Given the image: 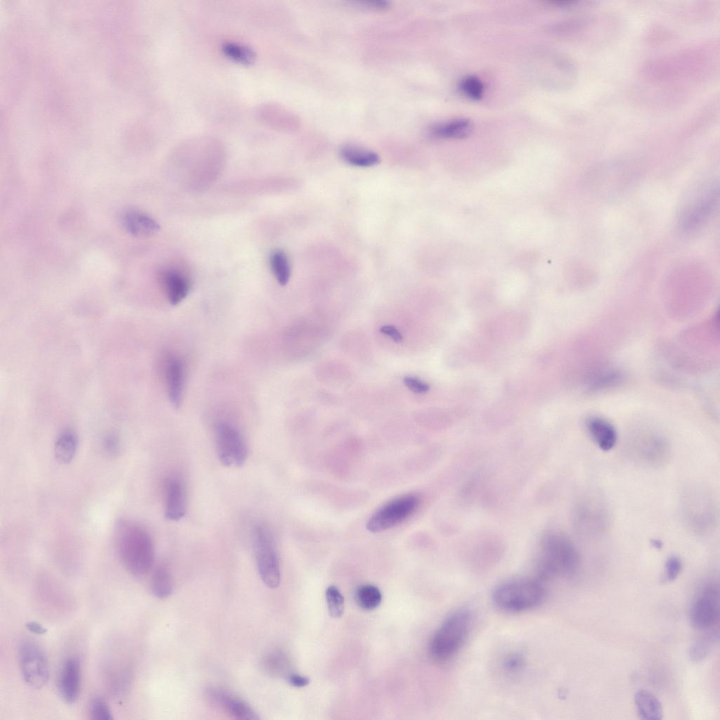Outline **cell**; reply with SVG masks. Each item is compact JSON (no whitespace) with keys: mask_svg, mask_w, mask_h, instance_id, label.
<instances>
[{"mask_svg":"<svg viewBox=\"0 0 720 720\" xmlns=\"http://www.w3.org/2000/svg\"><path fill=\"white\" fill-rule=\"evenodd\" d=\"M167 393L171 404L178 408L182 401L184 371L181 361L177 357L171 358L166 368Z\"/></svg>","mask_w":720,"mask_h":720,"instance_id":"obj_16","label":"cell"},{"mask_svg":"<svg viewBox=\"0 0 720 720\" xmlns=\"http://www.w3.org/2000/svg\"><path fill=\"white\" fill-rule=\"evenodd\" d=\"M634 702L639 717L644 720H660L663 717V709L658 698L650 691L639 690L635 694Z\"/></svg>","mask_w":720,"mask_h":720,"instance_id":"obj_18","label":"cell"},{"mask_svg":"<svg viewBox=\"0 0 720 720\" xmlns=\"http://www.w3.org/2000/svg\"><path fill=\"white\" fill-rule=\"evenodd\" d=\"M356 600L359 605L364 610H371L381 603L382 594L378 587L371 584L360 586L356 591Z\"/></svg>","mask_w":720,"mask_h":720,"instance_id":"obj_25","label":"cell"},{"mask_svg":"<svg viewBox=\"0 0 720 720\" xmlns=\"http://www.w3.org/2000/svg\"><path fill=\"white\" fill-rule=\"evenodd\" d=\"M404 382L410 390L415 393L423 394L429 390L427 383L415 377L406 376L404 378Z\"/></svg>","mask_w":720,"mask_h":720,"instance_id":"obj_32","label":"cell"},{"mask_svg":"<svg viewBox=\"0 0 720 720\" xmlns=\"http://www.w3.org/2000/svg\"><path fill=\"white\" fill-rule=\"evenodd\" d=\"M121 223L129 233L137 237L150 236L160 229V225L153 218L136 210L124 212Z\"/></svg>","mask_w":720,"mask_h":720,"instance_id":"obj_14","label":"cell"},{"mask_svg":"<svg viewBox=\"0 0 720 720\" xmlns=\"http://www.w3.org/2000/svg\"><path fill=\"white\" fill-rule=\"evenodd\" d=\"M217 456L221 463L227 467H239L247 458V447L238 430L233 426L221 423L214 430Z\"/></svg>","mask_w":720,"mask_h":720,"instance_id":"obj_8","label":"cell"},{"mask_svg":"<svg viewBox=\"0 0 720 720\" xmlns=\"http://www.w3.org/2000/svg\"><path fill=\"white\" fill-rule=\"evenodd\" d=\"M682 569V562L676 556L669 557L664 565V579L667 581H674Z\"/></svg>","mask_w":720,"mask_h":720,"instance_id":"obj_31","label":"cell"},{"mask_svg":"<svg viewBox=\"0 0 720 720\" xmlns=\"http://www.w3.org/2000/svg\"><path fill=\"white\" fill-rule=\"evenodd\" d=\"M472 129V123L467 119H456L435 126L432 129L434 136L443 139H462L468 136Z\"/></svg>","mask_w":720,"mask_h":720,"instance_id":"obj_21","label":"cell"},{"mask_svg":"<svg viewBox=\"0 0 720 720\" xmlns=\"http://www.w3.org/2000/svg\"><path fill=\"white\" fill-rule=\"evenodd\" d=\"M586 429L599 449L608 451L613 449L617 442V430L607 420L593 416L586 421Z\"/></svg>","mask_w":720,"mask_h":720,"instance_id":"obj_13","label":"cell"},{"mask_svg":"<svg viewBox=\"0 0 720 720\" xmlns=\"http://www.w3.org/2000/svg\"><path fill=\"white\" fill-rule=\"evenodd\" d=\"M719 616V590L714 586L705 587L694 600L689 617L693 628L704 630L712 626Z\"/></svg>","mask_w":720,"mask_h":720,"instance_id":"obj_10","label":"cell"},{"mask_svg":"<svg viewBox=\"0 0 720 720\" xmlns=\"http://www.w3.org/2000/svg\"><path fill=\"white\" fill-rule=\"evenodd\" d=\"M26 628L32 633L41 635L46 632L45 629L41 624L37 622L31 621L26 624Z\"/></svg>","mask_w":720,"mask_h":720,"instance_id":"obj_36","label":"cell"},{"mask_svg":"<svg viewBox=\"0 0 720 720\" xmlns=\"http://www.w3.org/2000/svg\"><path fill=\"white\" fill-rule=\"evenodd\" d=\"M173 589V582L169 570L163 565L158 567L154 571L151 581L150 589L153 594L160 599L170 596Z\"/></svg>","mask_w":720,"mask_h":720,"instance_id":"obj_23","label":"cell"},{"mask_svg":"<svg viewBox=\"0 0 720 720\" xmlns=\"http://www.w3.org/2000/svg\"><path fill=\"white\" fill-rule=\"evenodd\" d=\"M115 545L125 568L134 576L143 577L151 570L155 559L152 539L140 525L119 520L114 531Z\"/></svg>","mask_w":720,"mask_h":720,"instance_id":"obj_1","label":"cell"},{"mask_svg":"<svg viewBox=\"0 0 720 720\" xmlns=\"http://www.w3.org/2000/svg\"><path fill=\"white\" fill-rule=\"evenodd\" d=\"M326 599L329 614L331 617L338 618L344 612V597L335 586H330L326 591Z\"/></svg>","mask_w":720,"mask_h":720,"instance_id":"obj_28","label":"cell"},{"mask_svg":"<svg viewBox=\"0 0 720 720\" xmlns=\"http://www.w3.org/2000/svg\"><path fill=\"white\" fill-rule=\"evenodd\" d=\"M288 679L292 686L297 688L304 687L309 683L307 677L295 674H290Z\"/></svg>","mask_w":720,"mask_h":720,"instance_id":"obj_35","label":"cell"},{"mask_svg":"<svg viewBox=\"0 0 720 720\" xmlns=\"http://www.w3.org/2000/svg\"><path fill=\"white\" fill-rule=\"evenodd\" d=\"M545 596L546 591L539 580L520 578L497 586L493 591L492 600L503 611L520 612L539 606Z\"/></svg>","mask_w":720,"mask_h":720,"instance_id":"obj_3","label":"cell"},{"mask_svg":"<svg viewBox=\"0 0 720 720\" xmlns=\"http://www.w3.org/2000/svg\"><path fill=\"white\" fill-rule=\"evenodd\" d=\"M262 666L265 671L271 676H283L288 671V660L279 650L269 652L262 660Z\"/></svg>","mask_w":720,"mask_h":720,"instance_id":"obj_26","label":"cell"},{"mask_svg":"<svg viewBox=\"0 0 720 720\" xmlns=\"http://www.w3.org/2000/svg\"><path fill=\"white\" fill-rule=\"evenodd\" d=\"M380 331L389 336L395 342L399 343L403 340V335L399 330L392 325H384L380 327Z\"/></svg>","mask_w":720,"mask_h":720,"instance_id":"obj_34","label":"cell"},{"mask_svg":"<svg viewBox=\"0 0 720 720\" xmlns=\"http://www.w3.org/2000/svg\"><path fill=\"white\" fill-rule=\"evenodd\" d=\"M269 263L277 282L281 285H286L291 274L290 261L286 253L279 249L272 251Z\"/></svg>","mask_w":720,"mask_h":720,"instance_id":"obj_24","label":"cell"},{"mask_svg":"<svg viewBox=\"0 0 720 720\" xmlns=\"http://www.w3.org/2000/svg\"><path fill=\"white\" fill-rule=\"evenodd\" d=\"M162 283L167 299L173 305L180 303L187 296L190 290L188 277L174 269L163 274Z\"/></svg>","mask_w":720,"mask_h":720,"instance_id":"obj_17","label":"cell"},{"mask_svg":"<svg viewBox=\"0 0 720 720\" xmlns=\"http://www.w3.org/2000/svg\"><path fill=\"white\" fill-rule=\"evenodd\" d=\"M460 89L469 98L479 100L483 95L484 85L477 77L468 75L461 80Z\"/></svg>","mask_w":720,"mask_h":720,"instance_id":"obj_29","label":"cell"},{"mask_svg":"<svg viewBox=\"0 0 720 720\" xmlns=\"http://www.w3.org/2000/svg\"><path fill=\"white\" fill-rule=\"evenodd\" d=\"M58 688L65 702L72 704L78 699L81 689V665L77 658L69 657L64 662L58 676Z\"/></svg>","mask_w":720,"mask_h":720,"instance_id":"obj_12","label":"cell"},{"mask_svg":"<svg viewBox=\"0 0 720 720\" xmlns=\"http://www.w3.org/2000/svg\"><path fill=\"white\" fill-rule=\"evenodd\" d=\"M340 156L348 165L359 167L374 166L380 162V157L376 153L354 145L342 146Z\"/></svg>","mask_w":720,"mask_h":720,"instance_id":"obj_19","label":"cell"},{"mask_svg":"<svg viewBox=\"0 0 720 720\" xmlns=\"http://www.w3.org/2000/svg\"><path fill=\"white\" fill-rule=\"evenodd\" d=\"M91 719L94 720H112V712L108 705L100 698H94L90 703Z\"/></svg>","mask_w":720,"mask_h":720,"instance_id":"obj_30","label":"cell"},{"mask_svg":"<svg viewBox=\"0 0 720 720\" xmlns=\"http://www.w3.org/2000/svg\"><path fill=\"white\" fill-rule=\"evenodd\" d=\"M252 544L262 580L271 589L278 587L281 581L279 561L271 531L266 525L261 523L255 527Z\"/></svg>","mask_w":720,"mask_h":720,"instance_id":"obj_5","label":"cell"},{"mask_svg":"<svg viewBox=\"0 0 720 720\" xmlns=\"http://www.w3.org/2000/svg\"><path fill=\"white\" fill-rule=\"evenodd\" d=\"M208 702L213 706L222 709L235 719L241 720L258 719L255 710L240 698L214 687L206 690Z\"/></svg>","mask_w":720,"mask_h":720,"instance_id":"obj_11","label":"cell"},{"mask_svg":"<svg viewBox=\"0 0 720 720\" xmlns=\"http://www.w3.org/2000/svg\"><path fill=\"white\" fill-rule=\"evenodd\" d=\"M521 662L522 661L520 657L513 656L507 660L506 665L508 669L514 670L517 669L520 666Z\"/></svg>","mask_w":720,"mask_h":720,"instance_id":"obj_37","label":"cell"},{"mask_svg":"<svg viewBox=\"0 0 720 720\" xmlns=\"http://www.w3.org/2000/svg\"><path fill=\"white\" fill-rule=\"evenodd\" d=\"M105 452L111 456L117 455L120 449V439L117 435L112 433L107 435L103 443Z\"/></svg>","mask_w":720,"mask_h":720,"instance_id":"obj_33","label":"cell"},{"mask_svg":"<svg viewBox=\"0 0 720 720\" xmlns=\"http://www.w3.org/2000/svg\"><path fill=\"white\" fill-rule=\"evenodd\" d=\"M418 504L419 498L416 494L398 497L378 509L368 519L366 529L373 533L390 529L411 515Z\"/></svg>","mask_w":720,"mask_h":720,"instance_id":"obj_6","label":"cell"},{"mask_svg":"<svg viewBox=\"0 0 720 720\" xmlns=\"http://www.w3.org/2000/svg\"><path fill=\"white\" fill-rule=\"evenodd\" d=\"M579 565V553L567 536L558 532L544 534L539 543L537 561L540 579L571 575L577 572Z\"/></svg>","mask_w":720,"mask_h":720,"instance_id":"obj_2","label":"cell"},{"mask_svg":"<svg viewBox=\"0 0 720 720\" xmlns=\"http://www.w3.org/2000/svg\"><path fill=\"white\" fill-rule=\"evenodd\" d=\"M718 198V188L714 185L701 188L693 197L680 215V227L690 232L701 226L711 214Z\"/></svg>","mask_w":720,"mask_h":720,"instance_id":"obj_9","label":"cell"},{"mask_svg":"<svg viewBox=\"0 0 720 720\" xmlns=\"http://www.w3.org/2000/svg\"><path fill=\"white\" fill-rule=\"evenodd\" d=\"M471 614L458 610L451 614L434 634L429 645L431 658L437 662L451 659L463 646L471 625Z\"/></svg>","mask_w":720,"mask_h":720,"instance_id":"obj_4","label":"cell"},{"mask_svg":"<svg viewBox=\"0 0 720 720\" xmlns=\"http://www.w3.org/2000/svg\"><path fill=\"white\" fill-rule=\"evenodd\" d=\"M186 510V496L180 481L170 480L166 485L165 517L172 521L181 519Z\"/></svg>","mask_w":720,"mask_h":720,"instance_id":"obj_15","label":"cell"},{"mask_svg":"<svg viewBox=\"0 0 720 720\" xmlns=\"http://www.w3.org/2000/svg\"><path fill=\"white\" fill-rule=\"evenodd\" d=\"M222 51L231 60L244 65L251 64L255 58V51L248 46L227 42L222 46Z\"/></svg>","mask_w":720,"mask_h":720,"instance_id":"obj_27","label":"cell"},{"mask_svg":"<svg viewBox=\"0 0 720 720\" xmlns=\"http://www.w3.org/2000/svg\"><path fill=\"white\" fill-rule=\"evenodd\" d=\"M20 671L25 682L34 688L43 687L48 681L47 659L41 648L30 640L22 641L18 650Z\"/></svg>","mask_w":720,"mask_h":720,"instance_id":"obj_7","label":"cell"},{"mask_svg":"<svg viewBox=\"0 0 720 720\" xmlns=\"http://www.w3.org/2000/svg\"><path fill=\"white\" fill-rule=\"evenodd\" d=\"M77 448V438L70 430L63 431L57 437L54 454L56 461L60 464H68L74 458Z\"/></svg>","mask_w":720,"mask_h":720,"instance_id":"obj_20","label":"cell"},{"mask_svg":"<svg viewBox=\"0 0 720 720\" xmlns=\"http://www.w3.org/2000/svg\"><path fill=\"white\" fill-rule=\"evenodd\" d=\"M719 641V631H709L695 641L690 647L689 657L693 662L707 659Z\"/></svg>","mask_w":720,"mask_h":720,"instance_id":"obj_22","label":"cell"},{"mask_svg":"<svg viewBox=\"0 0 720 720\" xmlns=\"http://www.w3.org/2000/svg\"><path fill=\"white\" fill-rule=\"evenodd\" d=\"M652 546L656 549H661L662 547V543L658 539H653L651 541Z\"/></svg>","mask_w":720,"mask_h":720,"instance_id":"obj_38","label":"cell"}]
</instances>
